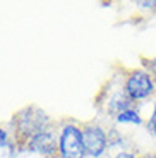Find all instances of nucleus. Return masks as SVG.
I'll list each match as a JSON object with an SVG mask.
<instances>
[{"label":"nucleus","mask_w":156,"mask_h":158,"mask_svg":"<svg viewBox=\"0 0 156 158\" xmlns=\"http://www.w3.org/2000/svg\"><path fill=\"white\" fill-rule=\"evenodd\" d=\"M51 118L48 117V114L45 110L38 107H26L23 110H19L10 120L12 127V139L17 144V148L21 150L24 143L29 138H33L35 134H38L39 131L47 129L51 126Z\"/></svg>","instance_id":"f257e3e1"},{"label":"nucleus","mask_w":156,"mask_h":158,"mask_svg":"<svg viewBox=\"0 0 156 158\" xmlns=\"http://www.w3.org/2000/svg\"><path fill=\"white\" fill-rule=\"evenodd\" d=\"M122 81L125 95L134 105H142L156 98V79L142 65L125 71Z\"/></svg>","instance_id":"f03ea898"},{"label":"nucleus","mask_w":156,"mask_h":158,"mask_svg":"<svg viewBox=\"0 0 156 158\" xmlns=\"http://www.w3.org/2000/svg\"><path fill=\"white\" fill-rule=\"evenodd\" d=\"M124 74H115L108 81L105 88H103L101 95L98 96V108L106 115V117L113 118L117 117L120 112L127 110V108L134 107V103L129 100V96L124 91Z\"/></svg>","instance_id":"7ed1b4c3"},{"label":"nucleus","mask_w":156,"mask_h":158,"mask_svg":"<svg viewBox=\"0 0 156 158\" xmlns=\"http://www.w3.org/2000/svg\"><path fill=\"white\" fill-rule=\"evenodd\" d=\"M59 158H88L82 141V126L76 122H64L59 127Z\"/></svg>","instance_id":"20e7f679"},{"label":"nucleus","mask_w":156,"mask_h":158,"mask_svg":"<svg viewBox=\"0 0 156 158\" xmlns=\"http://www.w3.org/2000/svg\"><path fill=\"white\" fill-rule=\"evenodd\" d=\"M57 146H59V129H55V126L51 124L50 127L39 131L38 134L27 139L21 146L19 153L26 151V153L39 155L43 158H53L57 156Z\"/></svg>","instance_id":"39448f33"},{"label":"nucleus","mask_w":156,"mask_h":158,"mask_svg":"<svg viewBox=\"0 0 156 158\" xmlns=\"http://www.w3.org/2000/svg\"><path fill=\"white\" fill-rule=\"evenodd\" d=\"M82 141L88 158H103L108 153V131L98 122H88L82 126Z\"/></svg>","instance_id":"423d86ee"},{"label":"nucleus","mask_w":156,"mask_h":158,"mask_svg":"<svg viewBox=\"0 0 156 158\" xmlns=\"http://www.w3.org/2000/svg\"><path fill=\"white\" fill-rule=\"evenodd\" d=\"M113 122L117 124V126H134V127H139V126H144L146 124V117L142 115L141 108L137 105L134 107L127 108V110L120 112V114L115 117Z\"/></svg>","instance_id":"0eeeda50"},{"label":"nucleus","mask_w":156,"mask_h":158,"mask_svg":"<svg viewBox=\"0 0 156 158\" xmlns=\"http://www.w3.org/2000/svg\"><path fill=\"white\" fill-rule=\"evenodd\" d=\"M142 67L148 69V71L153 74V77L156 79V57H149V59H144V60H142Z\"/></svg>","instance_id":"6e6552de"},{"label":"nucleus","mask_w":156,"mask_h":158,"mask_svg":"<svg viewBox=\"0 0 156 158\" xmlns=\"http://www.w3.org/2000/svg\"><path fill=\"white\" fill-rule=\"evenodd\" d=\"M136 5L139 9H144V10H156V0H141V2H136Z\"/></svg>","instance_id":"1a4fd4ad"},{"label":"nucleus","mask_w":156,"mask_h":158,"mask_svg":"<svg viewBox=\"0 0 156 158\" xmlns=\"http://www.w3.org/2000/svg\"><path fill=\"white\" fill-rule=\"evenodd\" d=\"M112 158H142V156H139V155L132 153V151H130V150H127V151H120V153L113 155Z\"/></svg>","instance_id":"9d476101"},{"label":"nucleus","mask_w":156,"mask_h":158,"mask_svg":"<svg viewBox=\"0 0 156 158\" xmlns=\"http://www.w3.org/2000/svg\"><path fill=\"white\" fill-rule=\"evenodd\" d=\"M146 124H156V98L153 100V108H151V115L146 120Z\"/></svg>","instance_id":"9b49d317"},{"label":"nucleus","mask_w":156,"mask_h":158,"mask_svg":"<svg viewBox=\"0 0 156 158\" xmlns=\"http://www.w3.org/2000/svg\"><path fill=\"white\" fill-rule=\"evenodd\" d=\"M146 129H148V132L154 138V141H156V124H146Z\"/></svg>","instance_id":"f8f14e48"}]
</instances>
